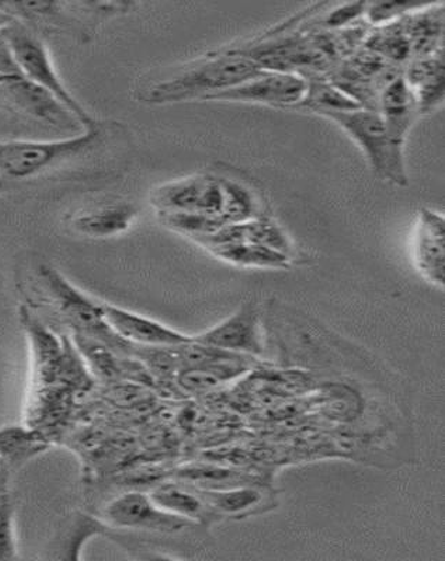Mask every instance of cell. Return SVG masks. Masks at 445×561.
I'll return each instance as SVG.
<instances>
[{"label": "cell", "instance_id": "52a82bcc", "mask_svg": "<svg viewBox=\"0 0 445 561\" xmlns=\"http://www.w3.org/2000/svg\"><path fill=\"white\" fill-rule=\"evenodd\" d=\"M103 518L113 528L158 534H176L194 525L159 508L148 493L135 490L110 501Z\"/></svg>", "mask_w": 445, "mask_h": 561}, {"label": "cell", "instance_id": "44dd1931", "mask_svg": "<svg viewBox=\"0 0 445 561\" xmlns=\"http://www.w3.org/2000/svg\"><path fill=\"white\" fill-rule=\"evenodd\" d=\"M173 480L204 490H222L248 484V478L242 472L207 463L183 466L173 473Z\"/></svg>", "mask_w": 445, "mask_h": 561}, {"label": "cell", "instance_id": "5b68a950", "mask_svg": "<svg viewBox=\"0 0 445 561\" xmlns=\"http://www.w3.org/2000/svg\"><path fill=\"white\" fill-rule=\"evenodd\" d=\"M99 128L78 137L57 140H8L0 142V175L27 180L88 152L98 144Z\"/></svg>", "mask_w": 445, "mask_h": 561}, {"label": "cell", "instance_id": "e0dca14e", "mask_svg": "<svg viewBox=\"0 0 445 561\" xmlns=\"http://www.w3.org/2000/svg\"><path fill=\"white\" fill-rule=\"evenodd\" d=\"M52 447L49 439L28 425H4L0 427V460L10 472L22 468L28 460Z\"/></svg>", "mask_w": 445, "mask_h": 561}, {"label": "cell", "instance_id": "8fae6325", "mask_svg": "<svg viewBox=\"0 0 445 561\" xmlns=\"http://www.w3.org/2000/svg\"><path fill=\"white\" fill-rule=\"evenodd\" d=\"M103 316L109 328L119 339L138 347H178L192 340L189 335L179 333L168 325L114 305L103 302Z\"/></svg>", "mask_w": 445, "mask_h": 561}, {"label": "cell", "instance_id": "9a60e30c", "mask_svg": "<svg viewBox=\"0 0 445 561\" xmlns=\"http://www.w3.org/2000/svg\"><path fill=\"white\" fill-rule=\"evenodd\" d=\"M148 494L159 508L193 524L208 525L219 517L196 490L174 480L155 485Z\"/></svg>", "mask_w": 445, "mask_h": 561}, {"label": "cell", "instance_id": "ffe728a7", "mask_svg": "<svg viewBox=\"0 0 445 561\" xmlns=\"http://www.w3.org/2000/svg\"><path fill=\"white\" fill-rule=\"evenodd\" d=\"M215 257L224 262L253 268H288L292 257L266 245L256 243H233L209 249Z\"/></svg>", "mask_w": 445, "mask_h": 561}, {"label": "cell", "instance_id": "ac0fdd59", "mask_svg": "<svg viewBox=\"0 0 445 561\" xmlns=\"http://www.w3.org/2000/svg\"><path fill=\"white\" fill-rule=\"evenodd\" d=\"M427 4L403 18L404 32L412 45L413 58L429 57L442 51L444 14L438 4Z\"/></svg>", "mask_w": 445, "mask_h": 561}, {"label": "cell", "instance_id": "cb8c5ba5", "mask_svg": "<svg viewBox=\"0 0 445 561\" xmlns=\"http://www.w3.org/2000/svg\"><path fill=\"white\" fill-rule=\"evenodd\" d=\"M299 110H307L315 114L324 112H353L362 108V105L354 102L346 93L334 87L327 79L308 80L307 93L303 102L297 105Z\"/></svg>", "mask_w": 445, "mask_h": 561}, {"label": "cell", "instance_id": "d6986e66", "mask_svg": "<svg viewBox=\"0 0 445 561\" xmlns=\"http://www.w3.org/2000/svg\"><path fill=\"white\" fill-rule=\"evenodd\" d=\"M106 533L102 520L87 514H75L65 520L57 538L53 540L52 559L79 560L84 543L93 536Z\"/></svg>", "mask_w": 445, "mask_h": 561}, {"label": "cell", "instance_id": "484cf974", "mask_svg": "<svg viewBox=\"0 0 445 561\" xmlns=\"http://www.w3.org/2000/svg\"><path fill=\"white\" fill-rule=\"evenodd\" d=\"M18 558L14 536V504L8 490L0 491V561Z\"/></svg>", "mask_w": 445, "mask_h": 561}, {"label": "cell", "instance_id": "4fadbf2b", "mask_svg": "<svg viewBox=\"0 0 445 561\" xmlns=\"http://www.w3.org/2000/svg\"><path fill=\"white\" fill-rule=\"evenodd\" d=\"M378 113L389 137L403 147L404 138L419 114L417 98L404 82L403 73L379 93Z\"/></svg>", "mask_w": 445, "mask_h": 561}, {"label": "cell", "instance_id": "7402d4cb", "mask_svg": "<svg viewBox=\"0 0 445 561\" xmlns=\"http://www.w3.org/2000/svg\"><path fill=\"white\" fill-rule=\"evenodd\" d=\"M364 48L378 54L385 61L401 67V64L412 58V45L404 32L403 18L397 22L384 24L375 32L367 34Z\"/></svg>", "mask_w": 445, "mask_h": 561}, {"label": "cell", "instance_id": "3957f363", "mask_svg": "<svg viewBox=\"0 0 445 561\" xmlns=\"http://www.w3.org/2000/svg\"><path fill=\"white\" fill-rule=\"evenodd\" d=\"M322 117L332 119L356 140L363 149L369 167L384 180L399 187H407L408 175L404 169V153L401 145L389 137L381 115L373 110L358 108L353 112H324Z\"/></svg>", "mask_w": 445, "mask_h": 561}, {"label": "cell", "instance_id": "ba28073f", "mask_svg": "<svg viewBox=\"0 0 445 561\" xmlns=\"http://www.w3.org/2000/svg\"><path fill=\"white\" fill-rule=\"evenodd\" d=\"M308 80L299 75L263 70L237 88L215 94L207 102L260 103L273 107H297L307 93Z\"/></svg>", "mask_w": 445, "mask_h": 561}, {"label": "cell", "instance_id": "f1b7e54d", "mask_svg": "<svg viewBox=\"0 0 445 561\" xmlns=\"http://www.w3.org/2000/svg\"><path fill=\"white\" fill-rule=\"evenodd\" d=\"M13 75H22V72H20L8 39L4 38L2 28H0V77H13Z\"/></svg>", "mask_w": 445, "mask_h": 561}, {"label": "cell", "instance_id": "7c38bea8", "mask_svg": "<svg viewBox=\"0 0 445 561\" xmlns=\"http://www.w3.org/2000/svg\"><path fill=\"white\" fill-rule=\"evenodd\" d=\"M414 259L419 272L430 283L444 287L445 275V225L443 215L430 209L419 214Z\"/></svg>", "mask_w": 445, "mask_h": 561}, {"label": "cell", "instance_id": "8992f818", "mask_svg": "<svg viewBox=\"0 0 445 561\" xmlns=\"http://www.w3.org/2000/svg\"><path fill=\"white\" fill-rule=\"evenodd\" d=\"M151 204L158 214H203L225 224L224 179L197 174L163 184L152 193Z\"/></svg>", "mask_w": 445, "mask_h": 561}, {"label": "cell", "instance_id": "d4e9b609", "mask_svg": "<svg viewBox=\"0 0 445 561\" xmlns=\"http://www.w3.org/2000/svg\"><path fill=\"white\" fill-rule=\"evenodd\" d=\"M224 192L225 224H241L258 218L256 198L244 185L224 179Z\"/></svg>", "mask_w": 445, "mask_h": 561}, {"label": "cell", "instance_id": "9c48e42d", "mask_svg": "<svg viewBox=\"0 0 445 561\" xmlns=\"http://www.w3.org/2000/svg\"><path fill=\"white\" fill-rule=\"evenodd\" d=\"M0 100L52 127L73 131L82 127L77 117L47 90L23 75L0 77Z\"/></svg>", "mask_w": 445, "mask_h": 561}, {"label": "cell", "instance_id": "277c9868", "mask_svg": "<svg viewBox=\"0 0 445 561\" xmlns=\"http://www.w3.org/2000/svg\"><path fill=\"white\" fill-rule=\"evenodd\" d=\"M2 34L8 39L20 72L24 78L32 80L39 88L47 90L53 96L57 98L77 117L87 131L99 128L96 119L84 110L83 105L65 87L57 69L54 68L47 47L32 30L10 20L7 26L2 27Z\"/></svg>", "mask_w": 445, "mask_h": 561}, {"label": "cell", "instance_id": "5bb4252c", "mask_svg": "<svg viewBox=\"0 0 445 561\" xmlns=\"http://www.w3.org/2000/svg\"><path fill=\"white\" fill-rule=\"evenodd\" d=\"M252 357L242 354H233L231 357L217 360V363L202 365V367L180 369L176 375V383L190 394H203L213 392L214 389L249 373Z\"/></svg>", "mask_w": 445, "mask_h": 561}, {"label": "cell", "instance_id": "f546056e", "mask_svg": "<svg viewBox=\"0 0 445 561\" xmlns=\"http://www.w3.org/2000/svg\"><path fill=\"white\" fill-rule=\"evenodd\" d=\"M10 469L0 460V491L7 490Z\"/></svg>", "mask_w": 445, "mask_h": 561}, {"label": "cell", "instance_id": "603a6c76", "mask_svg": "<svg viewBox=\"0 0 445 561\" xmlns=\"http://www.w3.org/2000/svg\"><path fill=\"white\" fill-rule=\"evenodd\" d=\"M192 488V485H190ZM202 499L212 507L215 513L222 517H235L249 513L250 510L258 507L262 503L263 494L254 485H237L222 490H204L193 488Z\"/></svg>", "mask_w": 445, "mask_h": 561}, {"label": "cell", "instance_id": "2e32d148", "mask_svg": "<svg viewBox=\"0 0 445 561\" xmlns=\"http://www.w3.org/2000/svg\"><path fill=\"white\" fill-rule=\"evenodd\" d=\"M137 217V208L133 204L118 203L99 207L77 215L72 218V228L89 238L118 237L132 227Z\"/></svg>", "mask_w": 445, "mask_h": 561}, {"label": "cell", "instance_id": "83f0119b", "mask_svg": "<svg viewBox=\"0 0 445 561\" xmlns=\"http://www.w3.org/2000/svg\"><path fill=\"white\" fill-rule=\"evenodd\" d=\"M365 10H367V3L344 4V7L330 12L323 20L322 26L324 28H342L362 18Z\"/></svg>", "mask_w": 445, "mask_h": 561}, {"label": "cell", "instance_id": "30bf717a", "mask_svg": "<svg viewBox=\"0 0 445 561\" xmlns=\"http://www.w3.org/2000/svg\"><path fill=\"white\" fill-rule=\"evenodd\" d=\"M193 339L198 343L229 351V353L248 355V357H258L263 354L259 312L253 304H243L224 322Z\"/></svg>", "mask_w": 445, "mask_h": 561}, {"label": "cell", "instance_id": "7a4b0ae2", "mask_svg": "<svg viewBox=\"0 0 445 561\" xmlns=\"http://www.w3.org/2000/svg\"><path fill=\"white\" fill-rule=\"evenodd\" d=\"M37 279L49 305L62 322L71 328L72 334L96 339L123 357L132 355L134 345L119 339L104 320L103 302L79 290L52 265H39Z\"/></svg>", "mask_w": 445, "mask_h": 561}, {"label": "cell", "instance_id": "4316f807", "mask_svg": "<svg viewBox=\"0 0 445 561\" xmlns=\"http://www.w3.org/2000/svg\"><path fill=\"white\" fill-rule=\"evenodd\" d=\"M427 7L424 3L417 2H378L367 3L365 14L372 24H388L417 12L419 9Z\"/></svg>", "mask_w": 445, "mask_h": 561}, {"label": "cell", "instance_id": "6da1fadb", "mask_svg": "<svg viewBox=\"0 0 445 561\" xmlns=\"http://www.w3.org/2000/svg\"><path fill=\"white\" fill-rule=\"evenodd\" d=\"M264 69L237 48L205 57L172 78L145 90L144 103L162 105L182 102H207L215 94L239 87L258 77Z\"/></svg>", "mask_w": 445, "mask_h": 561}]
</instances>
